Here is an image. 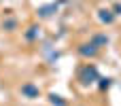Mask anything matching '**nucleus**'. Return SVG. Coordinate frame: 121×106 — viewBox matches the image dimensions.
Listing matches in <instances>:
<instances>
[{"label": "nucleus", "instance_id": "f257e3e1", "mask_svg": "<svg viewBox=\"0 0 121 106\" xmlns=\"http://www.w3.org/2000/svg\"><path fill=\"white\" fill-rule=\"evenodd\" d=\"M19 93H21L23 98H28V100H34V98L40 96V89H38L34 83H23V85L19 87Z\"/></svg>", "mask_w": 121, "mask_h": 106}, {"label": "nucleus", "instance_id": "f03ea898", "mask_svg": "<svg viewBox=\"0 0 121 106\" xmlns=\"http://www.w3.org/2000/svg\"><path fill=\"white\" fill-rule=\"evenodd\" d=\"M94 79H98V70H96L94 66H87L85 72H83V76H81V81L87 85V83H94Z\"/></svg>", "mask_w": 121, "mask_h": 106}, {"label": "nucleus", "instance_id": "7ed1b4c3", "mask_svg": "<svg viewBox=\"0 0 121 106\" xmlns=\"http://www.w3.org/2000/svg\"><path fill=\"white\" fill-rule=\"evenodd\" d=\"M49 100H51V104H53V106H66V102L60 100V96H51Z\"/></svg>", "mask_w": 121, "mask_h": 106}]
</instances>
